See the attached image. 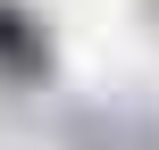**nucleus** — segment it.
<instances>
[{"label": "nucleus", "mask_w": 159, "mask_h": 150, "mask_svg": "<svg viewBox=\"0 0 159 150\" xmlns=\"http://www.w3.org/2000/svg\"><path fill=\"white\" fill-rule=\"evenodd\" d=\"M0 75H8V84H42V75H50V33H42L17 0H0Z\"/></svg>", "instance_id": "1"}]
</instances>
